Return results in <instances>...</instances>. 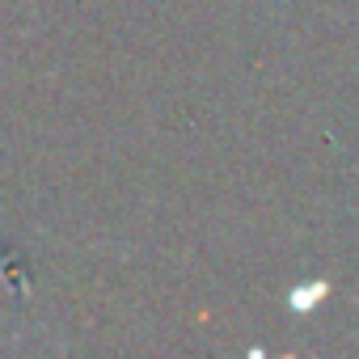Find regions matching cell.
Instances as JSON below:
<instances>
[{
    "instance_id": "6da1fadb",
    "label": "cell",
    "mask_w": 359,
    "mask_h": 359,
    "mask_svg": "<svg viewBox=\"0 0 359 359\" xmlns=\"http://www.w3.org/2000/svg\"><path fill=\"white\" fill-rule=\"evenodd\" d=\"M325 296H330V283H321V279H317V283H300V287H292L287 304H292L296 313H309V309H313V304H321Z\"/></svg>"
}]
</instances>
